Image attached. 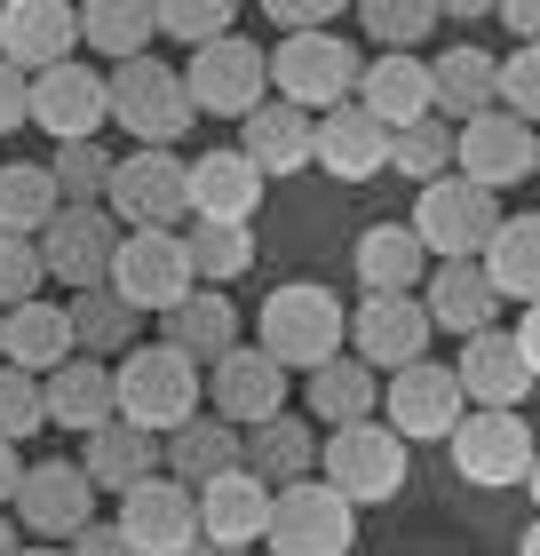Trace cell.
<instances>
[{
    "mask_svg": "<svg viewBox=\"0 0 540 556\" xmlns=\"http://www.w3.org/2000/svg\"><path fill=\"white\" fill-rule=\"evenodd\" d=\"M24 119H40L48 136H56V151L64 143H96L104 136V119H112V104H104V72L96 64H56V72H40L33 88H24Z\"/></svg>",
    "mask_w": 540,
    "mask_h": 556,
    "instance_id": "16",
    "label": "cell"
},
{
    "mask_svg": "<svg viewBox=\"0 0 540 556\" xmlns=\"http://www.w3.org/2000/svg\"><path fill=\"white\" fill-rule=\"evenodd\" d=\"M357 24L381 40V56H414V48L437 33V9L429 0H357Z\"/></svg>",
    "mask_w": 540,
    "mask_h": 556,
    "instance_id": "42",
    "label": "cell"
},
{
    "mask_svg": "<svg viewBox=\"0 0 540 556\" xmlns=\"http://www.w3.org/2000/svg\"><path fill=\"white\" fill-rule=\"evenodd\" d=\"M64 326H72V358H127V350H136V311H127L112 287L72 294Z\"/></svg>",
    "mask_w": 540,
    "mask_h": 556,
    "instance_id": "37",
    "label": "cell"
},
{
    "mask_svg": "<svg viewBox=\"0 0 540 556\" xmlns=\"http://www.w3.org/2000/svg\"><path fill=\"white\" fill-rule=\"evenodd\" d=\"M271 24H278V33H334V0H271V9H263Z\"/></svg>",
    "mask_w": 540,
    "mask_h": 556,
    "instance_id": "49",
    "label": "cell"
},
{
    "mask_svg": "<svg viewBox=\"0 0 540 556\" xmlns=\"http://www.w3.org/2000/svg\"><path fill=\"white\" fill-rule=\"evenodd\" d=\"M374 406H381V382L350 358V350H342L334 366L311 374V421H326V429H357V421H374Z\"/></svg>",
    "mask_w": 540,
    "mask_h": 556,
    "instance_id": "39",
    "label": "cell"
},
{
    "mask_svg": "<svg viewBox=\"0 0 540 556\" xmlns=\"http://www.w3.org/2000/svg\"><path fill=\"white\" fill-rule=\"evenodd\" d=\"M16 548H24V541H16V525H9V517H0V556H16Z\"/></svg>",
    "mask_w": 540,
    "mask_h": 556,
    "instance_id": "56",
    "label": "cell"
},
{
    "mask_svg": "<svg viewBox=\"0 0 540 556\" xmlns=\"http://www.w3.org/2000/svg\"><path fill=\"white\" fill-rule=\"evenodd\" d=\"M493 72L501 56H485V48H437L429 56V96H437V119H485L493 112Z\"/></svg>",
    "mask_w": 540,
    "mask_h": 556,
    "instance_id": "33",
    "label": "cell"
},
{
    "mask_svg": "<svg viewBox=\"0 0 540 556\" xmlns=\"http://www.w3.org/2000/svg\"><path fill=\"white\" fill-rule=\"evenodd\" d=\"M493 112L540 128V48H508V56H501V72H493Z\"/></svg>",
    "mask_w": 540,
    "mask_h": 556,
    "instance_id": "46",
    "label": "cell"
},
{
    "mask_svg": "<svg viewBox=\"0 0 540 556\" xmlns=\"http://www.w3.org/2000/svg\"><path fill=\"white\" fill-rule=\"evenodd\" d=\"M184 96H191L199 119H208V112H215V119H247V112L271 104V56H263V48H247L239 33L215 40V48H191Z\"/></svg>",
    "mask_w": 540,
    "mask_h": 556,
    "instance_id": "9",
    "label": "cell"
},
{
    "mask_svg": "<svg viewBox=\"0 0 540 556\" xmlns=\"http://www.w3.org/2000/svg\"><path fill=\"white\" fill-rule=\"evenodd\" d=\"M24 88H33V80L0 64V136H9V128H24Z\"/></svg>",
    "mask_w": 540,
    "mask_h": 556,
    "instance_id": "50",
    "label": "cell"
},
{
    "mask_svg": "<svg viewBox=\"0 0 540 556\" xmlns=\"http://www.w3.org/2000/svg\"><path fill=\"white\" fill-rule=\"evenodd\" d=\"M199 390H208V374L184 366V358L160 350V342L127 350V358L112 366V414H120L127 429H143V438H175V429L199 414Z\"/></svg>",
    "mask_w": 540,
    "mask_h": 556,
    "instance_id": "2",
    "label": "cell"
},
{
    "mask_svg": "<svg viewBox=\"0 0 540 556\" xmlns=\"http://www.w3.org/2000/svg\"><path fill=\"white\" fill-rule=\"evenodd\" d=\"M104 287L127 302V311H175L199 278H191V255H184V231H120V247H112V278Z\"/></svg>",
    "mask_w": 540,
    "mask_h": 556,
    "instance_id": "8",
    "label": "cell"
},
{
    "mask_svg": "<svg viewBox=\"0 0 540 556\" xmlns=\"http://www.w3.org/2000/svg\"><path fill=\"white\" fill-rule=\"evenodd\" d=\"M160 350H175L184 366H223L230 350H239V311H230V294H215V287H191L184 302L167 311V334H160Z\"/></svg>",
    "mask_w": 540,
    "mask_h": 556,
    "instance_id": "25",
    "label": "cell"
},
{
    "mask_svg": "<svg viewBox=\"0 0 540 556\" xmlns=\"http://www.w3.org/2000/svg\"><path fill=\"white\" fill-rule=\"evenodd\" d=\"M318 485H334V493L350 501V509L398 501V493H405V445H398L381 421L326 429V438H318Z\"/></svg>",
    "mask_w": 540,
    "mask_h": 556,
    "instance_id": "6",
    "label": "cell"
},
{
    "mask_svg": "<svg viewBox=\"0 0 540 556\" xmlns=\"http://www.w3.org/2000/svg\"><path fill=\"white\" fill-rule=\"evenodd\" d=\"M16 556H64V548H40V541H24V548H16Z\"/></svg>",
    "mask_w": 540,
    "mask_h": 556,
    "instance_id": "59",
    "label": "cell"
},
{
    "mask_svg": "<svg viewBox=\"0 0 540 556\" xmlns=\"http://www.w3.org/2000/svg\"><path fill=\"white\" fill-rule=\"evenodd\" d=\"M64 556H136V548H127V541L112 533V525H88V533H80V541H72Z\"/></svg>",
    "mask_w": 540,
    "mask_h": 556,
    "instance_id": "51",
    "label": "cell"
},
{
    "mask_svg": "<svg viewBox=\"0 0 540 556\" xmlns=\"http://www.w3.org/2000/svg\"><path fill=\"white\" fill-rule=\"evenodd\" d=\"M104 215L120 223V231H184L191 223L184 160H175V151H127V160H112Z\"/></svg>",
    "mask_w": 540,
    "mask_h": 556,
    "instance_id": "7",
    "label": "cell"
},
{
    "mask_svg": "<svg viewBox=\"0 0 540 556\" xmlns=\"http://www.w3.org/2000/svg\"><path fill=\"white\" fill-rule=\"evenodd\" d=\"M525 493H532V509H540V453H532V469H525Z\"/></svg>",
    "mask_w": 540,
    "mask_h": 556,
    "instance_id": "57",
    "label": "cell"
},
{
    "mask_svg": "<svg viewBox=\"0 0 540 556\" xmlns=\"http://www.w3.org/2000/svg\"><path fill=\"white\" fill-rule=\"evenodd\" d=\"M485 278H493V294L501 302H540V215H501V231L493 247H485Z\"/></svg>",
    "mask_w": 540,
    "mask_h": 556,
    "instance_id": "34",
    "label": "cell"
},
{
    "mask_svg": "<svg viewBox=\"0 0 540 556\" xmlns=\"http://www.w3.org/2000/svg\"><path fill=\"white\" fill-rule=\"evenodd\" d=\"M208 397H215V421L247 438V429H263V421L287 414V374H278L254 342H239L223 366H208Z\"/></svg>",
    "mask_w": 540,
    "mask_h": 556,
    "instance_id": "20",
    "label": "cell"
},
{
    "mask_svg": "<svg viewBox=\"0 0 540 556\" xmlns=\"http://www.w3.org/2000/svg\"><path fill=\"white\" fill-rule=\"evenodd\" d=\"M80 477L96 493H136L143 477H160V438H143L127 421H104L96 438H80Z\"/></svg>",
    "mask_w": 540,
    "mask_h": 556,
    "instance_id": "31",
    "label": "cell"
},
{
    "mask_svg": "<svg viewBox=\"0 0 540 556\" xmlns=\"http://www.w3.org/2000/svg\"><path fill=\"white\" fill-rule=\"evenodd\" d=\"M422 311H429V326H445V334L469 342V334H485V326H493L501 294H493V278H485V263H437Z\"/></svg>",
    "mask_w": 540,
    "mask_h": 556,
    "instance_id": "30",
    "label": "cell"
},
{
    "mask_svg": "<svg viewBox=\"0 0 540 556\" xmlns=\"http://www.w3.org/2000/svg\"><path fill=\"white\" fill-rule=\"evenodd\" d=\"M16 517L40 548H72L96 525V485L80 477V462H40V469H24V485H16Z\"/></svg>",
    "mask_w": 540,
    "mask_h": 556,
    "instance_id": "15",
    "label": "cell"
},
{
    "mask_svg": "<svg viewBox=\"0 0 540 556\" xmlns=\"http://www.w3.org/2000/svg\"><path fill=\"white\" fill-rule=\"evenodd\" d=\"M184 556H247V548H215V541H191Z\"/></svg>",
    "mask_w": 540,
    "mask_h": 556,
    "instance_id": "55",
    "label": "cell"
},
{
    "mask_svg": "<svg viewBox=\"0 0 540 556\" xmlns=\"http://www.w3.org/2000/svg\"><path fill=\"white\" fill-rule=\"evenodd\" d=\"M40 397H48V421H56V429H80V438H96L104 421H120V414H112V366H104V358H64V366L40 382Z\"/></svg>",
    "mask_w": 540,
    "mask_h": 556,
    "instance_id": "32",
    "label": "cell"
},
{
    "mask_svg": "<svg viewBox=\"0 0 540 556\" xmlns=\"http://www.w3.org/2000/svg\"><path fill=\"white\" fill-rule=\"evenodd\" d=\"M311 167H326L334 184H374V175L390 167V128L366 119L357 104L318 112V128H311Z\"/></svg>",
    "mask_w": 540,
    "mask_h": 556,
    "instance_id": "22",
    "label": "cell"
},
{
    "mask_svg": "<svg viewBox=\"0 0 540 556\" xmlns=\"http://www.w3.org/2000/svg\"><path fill=\"white\" fill-rule=\"evenodd\" d=\"M501 24H508V33H517L525 48H540V0H508V9H501Z\"/></svg>",
    "mask_w": 540,
    "mask_h": 556,
    "instance_id": "52",
    "label": "cell"
},
{
    "mask_svg": "<svg viewBox=\"0 0 540 556\" xmlns=\"http://www.w3.org/2000/svg\"><path fill=\"white\" fill-rule=\"evenodd\" d=\"M40 421H48L40 374H16V366H0V445H24Z\"/></svg>",
    "mask_w": 540,
    "mask_h": 556,
    "instance_id": "47",
    "label": "cell"
},
{
    "mask_svg": "<svg viewBox=\"0 0 540 556\" xmlns=\"http://www.w3.org/2000/svg\"><path fill=\"white\" fill-rule=\"evenodd\" d=\"M271 556H350L357 548V509L334 485L302 477V485L271 493Z\"/></svg>",
    "mask_w": 540,
    "mask_h": 556,
    "instance_id": "10",
    "label": "cell"
},
{
    "mask_svg": "<svg viewBox=\"0 0 540 556\" xmlns=\"http://www.w3.org/2000/svg\"><path fill=\"white\" fill-rule=\"evenodd\" d=\"M405 231H414L422 255H437V263H477L485 247H493V231H501V199L461 184V175H437V184H422Z\"/></svg>",
    "mask_w": 540,
    "mask_h": 556,
    "instance_id": "5",
    "label": "cell"
},
{
    "mask_svg": "<svg viewBox=\"0 0 540 556\" xmlns=\"http://www.w3.org/2000/svg\"><path fill=\"white\" fill-rule=\"evenodd\" d=\"M381 429H390L398 445H445L453 429H461V382H453V366H437V358H422V366H405V374H390L381 382Z\"/></svg>",
    "mask_w": 540,
    "mask_h": 556,
    "instance_id": "11",
    "label": "cell"
},
{
    "mask_svg": "<svg viewBox=\"0 0 540 556\" xmlns=\"http://www.w3.org/2000/svg\"><path fill=\"white\" fill-rule=\"evenodd\" d=\"M184 199H191V223H254V207H263V175H254L239 151H208V160L184 167Z\"/></svg>",
    "mask_w": 540,
    "mask_h": 556,
    "instance_id": "23",
    "label": "cell"
},
{
    "mask_svg": "<svg viewBox=\"0 0 540 556\" xmlns=\"http://www.w3.org/2000/svg\"><path fill=\"white\" fill-rule=\"evenodd\" d=\"M112 533L136 556H184L199 541V493L175 477H143L136 493H120V525Z\"/></svg>",
    "mask_w": 540,
    "mask_h": 556,
    "instance_id": "18",
    "label": "cell"
},
{
    "mask_svg": "<svg viewBox=\"0 0 540 556\" xmlns=\"http://www.w3.org/2000/svg\"><path fill=\"white\" fill-rule=\"evenodd\" d=\"M104 104H112V119H120L143 151H175V136L199 119L191 96H184V72H175L167 56L112 64V72H104Z\"/></svg>",
    "mask_w": 540,
    "mask_h": 556,
    "instance_id": "4",
    "label": "cell"
},
{
    "mask_svg": "<svg viewBox=\"0 0 540 556\" xmlns=\"http://www.w3.org/2000/svg\"><path fill=\"white\" fill-rule=\"evenodd\" d=\"M390 167L414 175V184L453 175V128H445V119H414V128H398V136H390Z\"/></svg>",
    "mask_w": 540,
    "mask_h": 556,
    "instance_id": "45",
    "label": "cell"
},
{
    "mask_svg": "<svg viewBox=\"0 0 540 556\" xmlns=\"http://www.w3.org/2000/svg\"><path fill=\"white\" fill-rule=\"evenodd\" d=\"M48 184H56L64 207H104V184H112L104 143H64L56 160H48Z\"/></svg>",
    "mask_w": 540,
    "mask_h": 556,
    "instance_id": "44",
    "label": "cell"
},
{
    "mask_svg": "<svg viewBox=\"0 0 540 556\" xmlns=\"http://www.w3.org/2000/svg\"><path fill=\"white\" fill-rule=\"evenodd\" d=\"M184 255H191L199 287L230 294V278H247V263H254V231H239V223H184Z\"/></svg>",
    "mask_w": 540,
    "mask_h": 556,
    "instance_id": "40",
    "label": "cell"
},
{
    "mask_svg": "<svg viewBox=\"0 0 540 556\" xmlns=\"http://www.w3.org/2000/svg\"><path fill=\"white\" fill-rule=\"evenodd\" d=\"M64 199L56 184H48V167H0V239H40L48 231V215H56Z\"/></svg>",
    "mask_w": 540,
    "mask_h": 556,
    "instance_id": "41",
    "label": "cell"
},
{
    "mask_svg": "<svg viewBox=\"0 0 540 556\" xmlns=\"http://www.w3.org/2000/svg\"><path fill=\"white\" fill-rule=\"evenodd\" d=\"M357 112L381 119V128H414V119H437V96H429V64L422 56H374L357 72Z\"/></svg>",
    "mask_w": 540,
    "mask_h": 556,
    "instance_id": "26",
    "label": "cell"
},
{
    "mask_svg": "<svg viewBox=\"0 0 540 556\" xmlns=\"http://www.w3.org/2000/svg\"><path fill=\"white\" fill-rule=\"evenodd\" d=\"M160 453H167V477H175V485L199 493V485H215L223 469H239V429H223L215 414H191Z\"/></svg>",
    "mask_w": 540,
    "mask_h": 556,
    "instance_id": "35",
    "label": "cell"
},
{
    "mask_svg": "<svg viewBox=\"0 0 540 556\" xmlns=\"http://www.w3.org/2000/svg\"><path fill=\"white\" fill-rule=\"evenodd\" d=\"M72 358V326H64V302H24V311H0V366L16 374H56Z\"/></svg>",
    "mask_w": 540,
    "mask_h": 556,
    "instance_id": "29",
    "label": "cell"
},
{
    "mask_svg": "<svg viewBox=\"0 0 540 556\" xmlns=\"http://www.w3.org/2000/svg\"><path fill=\"white\" fill-rule=\"evenodd\" d=\"M311 128H318L311 112H294V104L271 96L263 112L239 119V160L263 175V184H271V175H294V167H311Z\"/></svg>",
    "mask_w": 540,
    "mask_h": 556,
    "instance_id": "28",
    "label": "cell"
},
{
    "mask_svg": "<svg viewBox=\"0 0 540 556\" xmlns=\"http://www.w3.org/2000/svg\"><path fill=\"white\" fill-rule=\"evenodd\" d=\"M453 469H461V485H485V493H501V485H525V469H532V421L525 414H461L453 429Z\"/></svg>",
    "mask_w": 540,
    "mask_h": 556,
    "instance_id": "14",
    "label": "cell"
},
{
    "mask_svg": "<svg viewBox=\"0 0 540 556\" xmlns=\"http://www.w3.org/2000/svg\"><path fill=\"white\" fill-rule=\"evenodd\" d=\"M151 24L184 48H215V40L239 33V9L230 0H151Z\"/></svg>",
    "mask_w": 540,
    "mask_h": 556,
    "instance_id": "43",
    "label": "cell"
},
{
    "mask_svg": "<svg viewBox=\"0 0 540 556\" xmlns=\"http://www.w3.org/2000/svg\"><path fill=\"white\" fill-rule=\"evenodd\" d=\"M532 175H540V128H532Z\"/></svg>",
    "mask_w": 540,
    "mask_h": 556,
    "instance_id": "60",
    "label": "cell"
},
{
    "mask_svg": "<svg viewBox=\"0 0 540 556\" xmlns=\"http://www.w3.org/2000/svg\"><path fill=\"white\" fill-rule=\"evenodd\" d=\"M271 56V88H278V104H294V112H342V104H357V48L342 40V33H294V40H278V48H263Z\"/></svg>",
    "mask_w": 540,
    "mask_h": 556,
    "instance_id": "3",
    "label": "cell"
},
{
    "mask_svg": "<svg viewBox=\"0 0 540 556\" xmlns=\"http://www.w3.org/2000/svg\"><path fill=\"white\" fill-rule=\"evenodd\" d=\"M40 302V247L33 239H0V311Z\"/></svg>",
    "mask_w": 540,
    "mask_h": 556,
    "instance_id": "48",
    "label": "cell"
},
{
    "mask_svg": "<svg viewBox=\"0 0 540 556\" xmlns=\"http://www.w3.org/2000/svg\"><path fill=\"white\" fill-rule=\"evenodd\" d=\"M508 342H517V358H525V374L540 382V302L525 311V326H517V334H508Z\"/></svg>",
    "mask_w": 540,
    "mask_h": 556,
    "instance_id": "53",
    "label": "cell"
},
{
    "mask_svg": "<svg viewBox=\"0 0 540 556\" xmlns=\"http://www.w3.org/2000/svg\"><path fill=\"white\" fill-rule=\"evenodd\" d=\"M16 485H24V462L16 445H0V509H16Z\"/></svg>",
    "mask_w": 540,
    "mask_h": 556,
    "instance_id": "54",
    "label": "cell"
},
{
    "mask_svg": "<svg viewBox=\"0 0 540 556\" xmlns=\"http://www.w3.org/2000/svg\"><path fill=\"white\" fill-rule=\"evenodd\" d=\"M151 40H160L151 0H88V9H80V48H104V64L151 56Z\"/></svg>",
    "mask_w": 540,
    "mask_h": 556,
    "instance_id": "38",
    "label": "cell"
},
{
    "mask_svg": "<svg viewBox=\"0 0 540 556\" xmlns=\"http://www.w3.org/2000/svg\"><path fill=\"white\" fill-rule=\"evenodd\" d=\"M429 334L437 326L422 311V294H366L350 318V358L366 374H405V366L429 358Z\"/></svg>",
    "mask_w": 540,
    "mask_h": 556,
    "instance_id": "13",
    "label": "cell"
},
{
    "mask_svg": "<svg viewBox=\"0 0 540 556\" xmlns=\"http://www.w3.org/2000/svg\"><path fill=\"white\" fill-rule=\"evenodd\" d=\"M254 350L278 366V374H318V366H334L350 350V311L334 302V287H278L263 311H254Z\"/></svg>",
    "mask_w": 540,
    "mask_h": 556,
    "instance_id": "1",
    "label": "cell"
},
{
    "mask_svg": "<svg viewBox=\"0 0 540 556\" xmlns=\"http://www.w3.org/2000/svg\"><path fill=\"white\" fill-rule=\"evenodd\" d=\"M517 556H540V517H532V533L517 541Z\"/></svg>",
    "mask_w": 540,
    "mask_h": 556,
    "instance_id": "58",
    "label": "cell"
},
{
    "mask_svg": "<svg viewBox=\"0 0 540 556\" xmlns=\"http://www.w3.org/2000/svg\"><path fill=\"white\" fill-rule=\"evenodd\" d=\"M422 239L405 231V223H374L366 239H357V287L366 294H422Z\"/></svg>",
    "mask_w": 540,
    "mask_h": 556,
    "instance_id": "36",
    "label": "cell"
},
{
    "mask_svg": "<svg viewBox=\"0 0 540 556\" xmlns=\"http://www.w3.org/2000/svg\"><path fill=\"white\" fill-rule=\"evenodd\" d=\"M33 247H40V278H56V287H72V294H96V287L112 278L120 223H112L104 207H56Z\"/></svg>",
    "mask_w": 540,
    "mask_h": 556,
    "instance_id": "12",
    "label": "cell"
},
{
    "mask_svg": "<svg viewBox=\"0 0 540 556\" xmlns=\"http://www.w3.org/2000/svg\"><path fill=\"white\" fill-rule=\"evenodd\" d=\"M453 175L477 191H508V184H532V128L508 112H485L469 128H453Z\"/></svg>",
    "mask_w": 540,
    "mask_h": 556,
    "instance_id": "19",
    "label": "cell"
},
{
    "mask_svg": "<svg viewBox=\"0 0 540 556\" xmlns=\"http://www.w3.org/2000/svg\"><path fill=\"white\" fill-rule=\"evenodd\" d=\"M271 533V485L247 469H223L215 485H199V541L215 548H254Z\"/></svg>",
    "mask_w": 540,
    "mask_h": 556,
    "instance_id": "24",
    "label": "cell"
},
{
    "mask_svg": "<svg viewBox=\"0 0 540 556\" xmlns=\"http://www.w3.org/2000/svg\"><path fill=\"white\" fill-rule=\"evenodd\" d=\"M239 469H247V477H263L271 493L302 485V477H318V429H311V421H294V414H278V421H263V429H247V438H239Z\"/></svg>",
    "mask_w": 540,
    "mask_h": 556,
    "instance_id": "27",
    "label": "cell"
},
{
    "mask_svg": "<svg viewBox=\"0 0 540 556\" xmlns=\"http://www.w3.org/2000/svg\"><path fill=\"white\" fill-rule=\"evenodd\" d=\"M453 382H461V406H469V414H517L525 397H532V374H525L517 342H508L501 326H485V334L461 342Z\"/></svg>",
    "mask_w": 540,
    "mask_h": 556,
    "instance_id": "21",
    "label": "cell"
},
{
    "mask_svg": "<svg viewBox=\"0 0 540 556\" xmlns=\"http://www.w3.org/2000/svg\"><path fill=\"white\" fill-rule=\"evenodd\" d=\"M80 56V9L72 0H9L0 9V64L24 72V80H40V72H56Z\"/></svg>",
    "mask_w": 540,
    "mask_h": 556,
    "instance_id": "17",
    "label": "cell"
}]
</instances>
